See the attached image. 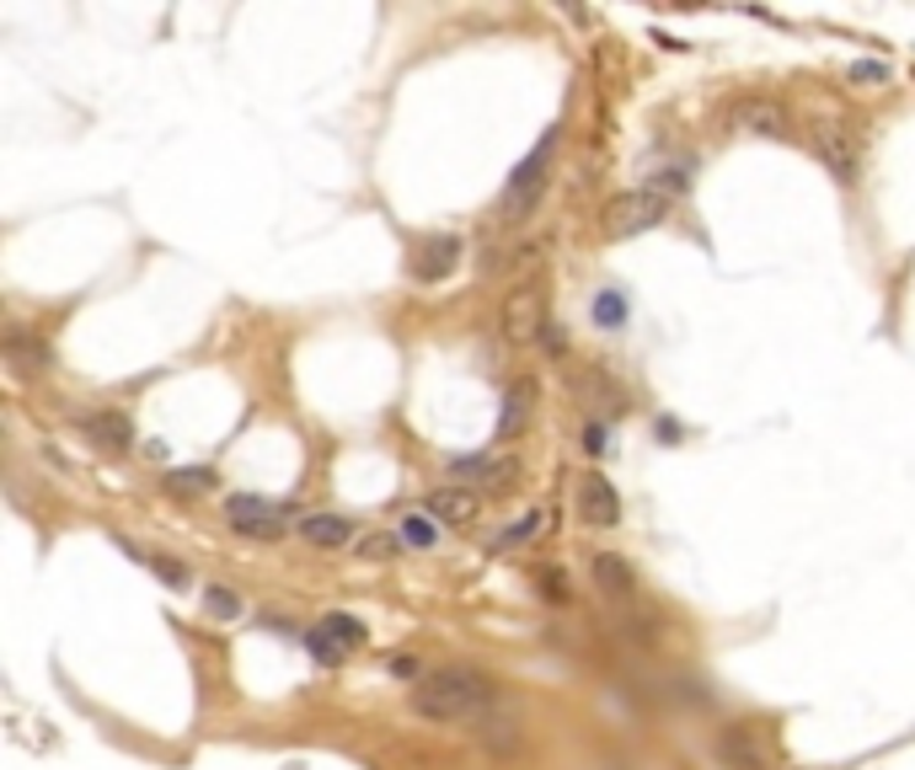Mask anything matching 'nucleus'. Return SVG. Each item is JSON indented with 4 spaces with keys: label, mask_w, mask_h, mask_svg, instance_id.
Instances as JSON below:
<instances>
[{
    "label": "nucleus",
    "mask_w": 915,
    "mask_h": 770,
    "mask_svg": "<svg viewBox=\"0 0 915 770\" xmlns=\"http://www.w3.org/2000/svg\"><path fill=\"white\" fill-rule=\"evenodd\" d=\"M493 701V685L482 674H466V669H439V674H423L413 685V712L423 723H466V717H482Z\"/></svg>",
    "instance_id": "obj_1"
},
{
    "label": "nucleus",
    "mask_w": 915,
    "mask_h": 770,
    "mask_svg": "<svg viewBox=\"0 0 915 770\" xmlns=\"http://www.w3.org/2000/svg\"><path fill=\"white\" fill-rule=\"evenodd\" d=\"M557 140H562V123H551L542 140H536V150L509 171V188H503V220H525V214L542 203L546 177H551V156H557Z\"/></svg>",
    "instance_id": "obj_2"
},
{
    "label": "nucleus",
    "mask_w": 915,
    "mask_h": 770,
    "mask_svg": "<svg viewBox=\"0 0 915 770\" xmlns=\"http://www.w3.org/2000/svg\"><path fill=\"white\" fill-rule=\"evenodd\" d=\"M665 214H669V203H665V193H654V188L622 193V199H611V209H605V236H611V242H632V236L665 225Z\"/></svg>",
    "instance_id": "obj_3"
},
{
    "label": "nucleus",
    "mask_w": 915,
    "mask_h": 770,
    "mask_svg": "<svg viewBox=\"0 0 915 770\" xmlns=\"http://www.w3.org/2000/svg\"><path fill=\"white\" fill-rule=\"evenodd\" d=\"M499 332H503V343H509V348H525V343L546 337V300H542V284L509 289V300H503V311H499Z\"/></svg>",
    "instance_id": "obj_4"
},
{
    "label": "nucleus",
    "mask_w": 915,
    "mask_h": 770,
    "mask_svg": "<svg viewBox=\"0 0 915 770\" xmlns=\"http://www.w3.org/2000/svg\"><path fill=\"white\" fill-rule=\"evenodd\" d=\"M225 520H231L236 535H247V540H279V535H284V509L268 503V498H252V492L225 498Z\"/></svg>",
    "instance_id": "obj_5"
},
{
    "label": "nucleus",
    "mask_w": 915,
    "mask_h": 770,
    "mask_svg": "<svg viewBox=\"0 0 915 770\" xmlns=\"http://www.w3.org/2000/svg\"><path fill=\"white\" fill-rule=\"evenodd\" d=\"M728 123L739 134H788V108L771 102V97H745L728 108Z\"/></svg>",
    "instance_id": "obj_6"
},
{
    "label": "nucleus",
    "mask_w": 915,
    "mask_h": 770,
    "mask_svg": "<svg viewBox=\"0 0 915 770\" xmlns=\"http://www.w3.org/2000/svg\"><path fill=\"white\" fill-rule=\"evenodd\" d=\"M450 471H456L460 482L488 487V492H503V487L520 477V466L503 460V455H460V460H450Z\"/></svg>",
    "instance_id": "obj_7"
},
{
    "label": "nucleus",
    "mask_w": 915,
    "mask_h": 770,
    "mask_svg": "<svg viewBox=\"0 0 915 770\" xmlns=\"http://www.w3.org/2000/svg\"><path fill=\"white\" fill-rule=\"evenodd\" d=\"M76 428H81L91 445L113 449V455L134 445V423H129L124 412H81V417H76Z\"/></svg>",
    "instance_id": "obj_8"
},
{
    "label": "nucleus",
    "mask_w": 915,
    "mask_h": 770,
    "mask_svg": "<svg viewBox=\"0 0 915 770\" xmlns=\"http://www.w3.org/2000/svg\"><path fill=\"white\" fill-rule=\"evenodd\" d=\"M579 509H583V520H589V525H622V498H616V487L605 482L600 471H589V477H583Z\"/></svg>",
    "instance_id": "obj_9"
},
{
    "label": "nucleus",
    "mask_w": 915,
    "mask_h": 770,
    "mask_svg": "<svg viewBox=\"0 0 915 770\" xmlns=\"http://www.w3.org/2000/svg\"><path fill=\"white\" fill-rule=\"evenodd\" d=\"M814 150H819V161L830 166L835 182H857V140L846 129H819Z\"/></svg>",
    "instance_id": "obj_10"
},
{
    "label": "nucleus",
    "mask_w": 915,
    "mask_h": 770,
    "mask_svg": "<svg viewBox=\"0 0 915 770\" xmlns=\"http://www.w3.org/2000/svg\"><path fill=\"white\" fill-rule=\"evenodd\" d=\"M456 263H460V242H456V236H434V242H423V252H417L413 279H423V284H439L445 274H456Z\"/></svg>",
    "instance_id": "obj_11"
},
{
    "label": "nucleus",
    "mask_w": 915,
    "mask_h": 770,
    "mask_svg": "<svg viewBox=\"0 0 915 770\" xmlns=\"http://www.w3.org/2000/svg\"><path fill=\"white\" fill-rule=\"evenodd\" d=\"M536 417V386L531 380H514V391H503V412H499V434L503 439H520Z\"/></svg>",
    "instance_id": "obj_12"
},
{
    "label": "nucleus",
    "mask_w": 915,
    "mask_h": 770,
    "mask_svg": "<svg viewBox=\"0 0 915 770\" xmlns=\"http://www.w3.org/2000/svg\"><path fill=\"white\" fill-rule=\"evenodd\" d=\"M428 514H439L445 525H466V520H477V492L471 487H434Z\"/></svg>",
    "instance_id": "obj_13"
},
{
    "label": "nucleus",
    "mask_w": 915,
    "mask_h": 770,
    "mask_svg": "<svg viewBox=\"0 0 915 770\" xmlns=\"http://www.w3.org/2000/svg\"><path fill=\"white\" fill-rule=\"evenodd\" d=\"M717 760L728 770H766V755H760V744L749 738V728H728L717 738Z\"/></svg>",
    "instance_id": "obj_14"
},
{
    "label": "nucleus",
    "mask_w": 915,
    "mask_h": 770,
    "mask_svg": "<svg viewBox=\"0 0 915 770\" xmlns=\"http://www.w3.org/2000/svg\"><path fill=\"white\" fill-rule=\"evenodd\" d=\"M594 583H600L611 600H632V594H637V578L626 568V557H616V551H600V557H594Z\"/></svg>",
    "instance_id": "obj_15"
},
{
    "label": "nucleus",
    "mask_w": 915,
    "mask_h": 770,
    "mask_svg": "<svg viewBox=\"0 0 915 770\" xmlns=\"http://www.w3.org/2000/svg\"><path fill=\"white\" fill-rule=\"evenodd\" d=\"M300 535H305L311 546H348V540H354V525H348L343 514H311V520H300Z\"/></svg>",
    "instance_id": "obj_16"
},
{
    "label": "nucleus",
    "mask_w": 915,
    "mask_h": 770,
    "mask_svg": "<svg viewBox=\"0 0 915 770\" xmlns=\"http://www.w3.org/2000/svg\"><path fill=\"white\" fill-rule=\"evenodd\" d=\"M5 359H11L16 369H33V375L54 365L48 343H38V337H27V332H11V337H5Z\"/></svg>",
    "instance_id": "obj_17"
},
{
    "label": "nucleus",
    "mask_w": 915,
    "mask_h": 770,
    "mask_svg": "<svg viewBox=\"0 0 915 770\" xmlns=\"http://www.w3.org/2000/svg\"><path fill=\"white\" fill-rule=\"evenodd\" d=\"M316 626H322V632H327L343 652H354L359 643H365V621H354V615H337V610H333V615H322Z\"/></svg>",
    "instance_id": "obj_18"
},
{
    "label": "nucleus",
    "mask_w": 915,
    "mask_h": 770,
    "mask_svg": "<svg viewBox=\"0 0 915 770\" xmlns=\"http://www.w3.org/2000/svg\"><path fill=\"white\" fill-rule=\"evenodd\" d=\"M204 610L220 615V621H236V615H242V594L225 589V583H214V589H204Z\"/></svg>",
    "instance_id": "obj_19"
},
{
    "label": "nucleus",
    "mask_w": 915,
    "mask_h": 770,
    "mask_svg": "<svg viewBox=\"0 0 915 770\" xmlns=\"http://www.w3.org/2000/svg\"><path fill=\"white\" fill-rule=\"evenodd\" d=\"M167 487L171 492H204V487H214V471L209 466H182V471H167Z\"/></svg>",
    "instance_id": "obj_20"
},
{
    "label": "nucleus",
    "mask_w": 915,
    "mask_h": 770,
    "mask_svg": "<svg viewBox=\"0 0 915 770\" xmlns=\"http://www.w3.org/2000/svg\"><path fill=\"white\" fill-rule=\"evenodd\" d=\"M402 540H408V546H417V551H428V546L439 540V529L428 525L423 514H408V520H402Z\"/></svg>",
    "instance_id": "obj_21"
},
{
    "label": "nucleus",
    "mask_w": 915,
    "mask_h": 770,
    "mask_svg": "<svg viewBox=\"0 0 915 770\" xmlns=\"http://www.w3.org/2000/svg\"><path fill=\"white\" fill-rule=\"evenodd\" d=\"M536 589L546 594V605H568V578H562V572L542 568V572H536Z\"/></svg>",
    "instance_id": "obj_22"
},
{
    "label": "nucleus",
    "mask_w": 915,
    "mask_h": 770,
    "mask_svg": "<svg viewBox=\"0 0 915 770\" xmlns=\"http://www.w3.org/2000/svg\"><path fill=\"white\" fill-rule=\"evenodd\" d=\"M305 648H311V658H316V663H343V648H337V643L327 637V632H322V626L305 637Z\"/></svg>",
    "instance_id": "obj_23"
},
{
    "label": "nucleus",
    "mask_w": 915,
    "mask_h": 770,
    "mask_svg": "<svg viewBox=\"0 0 915 770\" xmlns=\"http://www.w3.org/2000/svg\"><path fill=\"white\" fill-rule=\"evenodd\" d=\"M594 322H600V326H622L626 322L622 294H600V300H594Z\"/></svg>",
    "instance_id": "obj_24"
},
{
    "label": "nucleus",
    "mask_w": 915,
    "mask_h": 770,
    "mask_svg": "<svg viewBox=\"0 0 915 770\" xmlns=\"http://www.w3.org/2000/svg\"><path fill=\"white\" fill-rule=\"evenodd\" d=\"M397 546H402L397 535H370V540L359 546V557H365V562H386V557H397Z\"/></svg>",
    "instance_id": "obj_25"
},
{
    "label": "nucleus",
    "mask_w": 915,
    "mask_h": 770,
    "mask_svg": "<svg viewBox=\"0 0 915 770\" xmlns=\"http://www.w3.org/2000/svg\"><path fill=\"white\" fill-rule=\"evenodd\" d=\"M145 562H150V568H156V578H161V583H171V589H182V583H188V568H182V562H167V557H145Z\"/></svg>",
    "instance_id": "obj_26"
},
{
    "label": "nucleus",
    "mask_w": 915,
    "mask_h": 770,
    "mask_svg": "<svg viewBox=\"0 0 915 770\" xmlns=\"http://www.w3.org/2000/svg\"><path fill=\"white\" fill-rule=\"evenodd\" d=\"M659 188H691V166H665L659 177H654V193Z\"/></svg>",
    "instance_id": "obj_27"
},
{
    "label": "nucleus",
    "mask_w": 915,
    "mask_h": 770,
    "mask_svg": "<svg viewBox=\"0 0 915 770\" xmlns=\"http://www.w3.org/2000/svg\"><path fill=\"white\" fill-rule=\"evenodd\" d=\"M605 445H611L605 423H600V417H594V423H583V449H589V455H605Z\"/></svg>",
    "instance_id": "obj_28"
},
{
    "label": "nucleus",
    "mask_w": 915,
    "mask_h": 770,
    "mask_svg": "<svg viewBox=\"0 0 915 770\" xmlns=\"http://www.w3.org/2000/svg\"><path fill=\"white\" fill-rule=\"evenodd\" d=\"M536 529H542V514H531V520H525V525L503 529V535H499V546H520V540H531V535H536Z\"/></svg>",
    "instance_id": "obj_29"
},
{
    "label": "nucleus",
    "mask_w": 915,
    "mask_h": 770,
    "mask_svg": "<svg viewBox=\"0 0 915 770\" xmlns=\"http://www.w3.org/2000/svg\"><path fill=\"white\" fill-rule=\"evenodd\" d=\"M851 81H868V86L889 81V65H851Z\"/></svg>",
    "instance_id": "obj_30"
},
{
    "label": "nucleus",
    "mask_w": 915,
    "mask_h": 770,
    "mask_svg": "<svg viewBox=\"0 0 915 770\" xmlns=\"http://www.w3.org/2000/svg\"><path fill=\"white\" fill-rule=\"evenodd\" d=\"M546 354H551V359L568 354V332H562V326H546Z\"/></svg>",
    "instance_id": "obj_31"
}]
</instances>
